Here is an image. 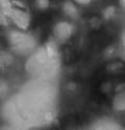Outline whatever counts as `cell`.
Segmentation results:
<instances>
[{"label": "cell", "mask_w": 125, "mask_h": 130, "mask_svg": "<svg viewBox=\"0 0 125 130\" xmlns=\"http://www.w3.org/2000/svg\"><path fill=\"white\" fill-rule=\"evenodd\" d=\"M8 21H9V18L7 14L4 13V10L2 8H0V24L6 26L8 24Z\"/></svg>", "instance_id": "cell-7"}, {"label": "cell", "mask_w": 125, "mask_h": 130, "mask_svg": "<svg viewBox=\"0 0 125 130\" xmlns=\"http://www.w3.org/2000/svg\"><path fill=\"white\" fill-rule=\"evenodd\" d=\"M74 32V26L68 21H59L53 27L54 39L59 43H65L68 41Z\"/></svg>", "instance_id": "cell-2"}, {"label": "cell", "mask_w": 125, "mask_h": 130, "mask_svg": "<svg viewBox=\"0 0 125 130\" xmlns=\"http://www.w3.org/2000/svg\"><path fill=\"white\" fill-rule=\"evenodd\" d=\"M75 1L78 2V3H81V4H87V3L91 2L92 0H75Z\"/></svg>", "instance_id": "cell-8"}, {"label": "cell", "mask_w": 125, "mask_h": 130, "mask_svg": "<svg viewBox=\"0 0 125 130\" xmlns=\"http://www.w3.org/2000/svg\"><path fill=\"white\" fill-rule=\"evenodd\" d=\"M119 3L123 9H125V0H119Z\"/></svg>", "instance_id": "cell-9"}, {"label": "cell", "mask_w": 125, "mask_h": 130, "mask_svg": "<svg viewBox=\"0 0 125 130\" xmlns=\"http://www.w3.org/2000/svg\"><path fill=\"white\" fill-rule=\"evenodd\" d=\"M9 41H10V44L17 47L19 50L24 49L25 46L28 47L31 44V39L29 36H26V35L22 34V32H16V31L10 34Z\"/></svg>", "instance_id": "cell-3"}, {"label": "cell", "mask_w": 125, "mask_h": 130, "mask_svg": "<svg viewBox=\"0 0 125 130\" xmlns=\"http://www.w3.org/2000/svg\"><path fill=\"white\" fill-rule=\"evenodd\" d=\"M61 8H63L64 14L66 16H68L69 18L74 19V18L78 17V15H79L77 6L74 4V2H72L71 0H67V1H65L64 3H63Z\"/></svg>", "instance_id": "cell-5"}, {"label": "cell", "mask_w": 125, "mask_h": 130, "mask_svg": "<svg viewBox=\"0 0 125 130\" xmlns=\"http://www.w3.org/2000/svg\"><path fill=\"white\" fill-rule=\"evenodd\" d=\"M112 107L116 111H125V90L118 92L112 100Z\"/></svg>", "instance_id": "cell-4"}, {"label": "cell", "mask_w": 125, "mask_h": 130, "mask_svg": "<svg viewBox=\"0 0 125 130\" xmlns=\"http://www.w3.org/2000/svg\"><path fill=\"white\" fill-rule=\"evenodd\" d=\"M36 7L40 10H46L50 5V0H35Z\"/></svg>", "instance_id": "cell-6"}, {"label": "cell", "mask_w": 125, "mask_h": 130, "mask_svg": "<svg viewBox=\"0 0 125 130\" xmlns=\"http://www.w3.org/2000/svg\"><path fill=\"white\" fill-rule=\"evenodd\" d=\"M7 16L20 30H26L30 26V15L24 8L14 6L9 8Z\"/></svg>", "instance_id": "cell-1"}]
</instances>
